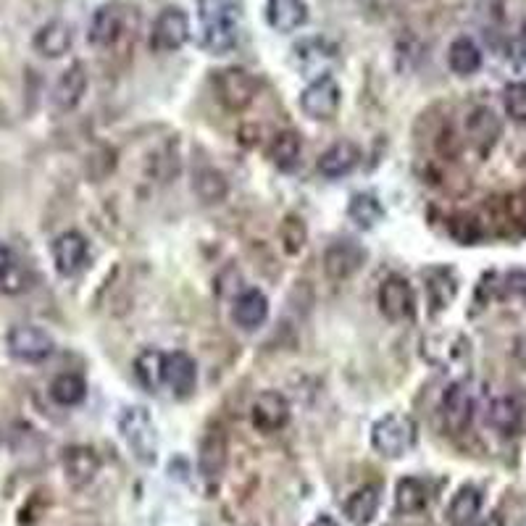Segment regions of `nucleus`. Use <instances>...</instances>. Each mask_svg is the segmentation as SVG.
Instances as JSON below:
<instances>
[{
  "label": "nucleus",
  "mask_w": 526,
  "mask_h": 526,
  "mask_svg": "<svg viewBox=\"0 0 526 526\" xmlns=\"http://www.w3.org/2000/svg\"><path fill=\"white\" fill-rule=\"evenodd\" d=\"M198 16L203 24L200 43L208 53L224 56L235 50L240 40V3L237 0H198Z\"/></svg>",
  "instance_id": "obj_1"
},
{
  "label": "nucleus",
  "mask_w": 526,
  "mask_h": 526,
  "mask_svg": "<svg viewBox=\"0 0 526 526\" xmlns=\"http://www.w3.org/2000/svg\"><path fill=\"white\" fill-rule=\"evenodd\" d=\"M119 434L135 461L143 466H156L158 461V429L148 408L129 406L119 416Z\"/></svg>",
  "instance_id": "obj_2"
},
{
  "label": "nucleus",
  "mask_w": 526,
  "mask_h": 526,
  "mask_svg": "<svg viewBox=\"0 0 526 526\" xmlns=\"http://www.w3.org/2000/svg\"><path fill=\"white\" fill-rule=\"evenodd\" d=\"M419 440V427L408 413H387L371 429V445L384 458H403Z\"/></svg>",
  "instance_id": "obj_3"
},
{
  "label": "nucleus",
  "mask_w": 526,
  "mask_h": 526,
  "mask_svg": "<svg viewBox=\"0 0 526 526\" xmlns=\"http://www.w3.org/2000/svg\"><path fill=\"white\" fill-rule=\"evenodd\" d=\"M214 87L216 98L229 111H245L258 95L256 77L248 69H240V66H227V69L216 72Z\"/></svg>",
  "instance_id": "obj_4"
},
{
  "label": "nucleus",
  "mask_w": 526,
  "mask_h": 526,
  "mask_svg": "<svg viewBox=\"0 0 526 526\" xmlns=\"http://www.w3.org/2000/svg\"><path fill=\"white\" fill-rule=\"evenodd\" d=\"M6 348L16 361L43 363L45 358L53 356L56 340H53L45 329L35 327V324H19V327H14L8 332Z\"/></svg>",
  "instance_id": "obj_5"
},
{
  "label": "nucleus",
  "mask_w": 526,
  "mask_h": 526,
  "mask_svg": "<svg viewBox=\"0 0 526 526\" xmlns=\"http://www.w3.org/2000/svg\"><path fill=\"white\" fill-rule=\"evenodd\" d=\"M190 40V16L179 6L164 8L150 27V48L156 53H174Z\"/></svg>",
  "instance_id": "obj_6"
},
{
  "label": "nucleus",
  "mask_w": 526,
  "mask_h": 526,
  "mask_svg": "<svg viewBox=\"0 0 526 526\" xmlns=\"http://www.w3.org/2000/svg\"><path fill=\"white\" fill-rule=\"evenodd\" d=\"M340 85L332 74H324L319 79H311V85L300 93V108L303 114L316 121H327L337 114L340 108Z\"/></svg>",
  "instance_id": "obj_7"
},
{
  "label": "nucleus",
  "mask_w": 526,
  "mask_h": 526,
  "mask_svg": "<svg viewBox=\"0 0 526 526\" xmlns=\"http://www.w3.org/2000/svg\"><path fill=\"white\" fill-rule=\"evenodd\" d=\"M442 427L450 434H461L469 429L471 419H474V395H471L469 384L453 382L448 390L442 392L440 403Z\"/></svg>",
  "instance_id": "obj_8"
},
{
  "label": "nucleus",
  "mask_w": 526,
  "mask_h": 526,
  "mask_svg": "<svg viewBox=\"0 0 526 526\" xmlns=\"http://www.w3.org/2000/svg\"><path fill=\"white\" fill-rule=\"evenodd\" d=\"M337 48L324 37H306L303 43L292 48V64L303 77L319 79L327 74V66L335 61Z\"/></svg>",
  "instance_id": "obj_9"
},
{
  "label": "nucleus",
  "mask_w": 526,
  "mask_h": 526,
  "mask_svg": "<svg viewBox=\"0 0 526 526\" xmlns=\"http://www.w3.org/2000/svg\"><path fill=\"white\" fill-rule=\"evenodd\" d=\"M290 403L282 392H261L256 400H253V406H250V421H253V427L263 434H274L279 429L287 427V421H290Z\"/></svg>",
  "instance_id": "obj_10"
},
{
  "label": "nucleus",
  "mask_w": 526,
  "mask_h": 526,
  "mask_svg": "<svg viewBox=\"0 0 526 526\" xmlns=\"http://www.w3.org/2000/svg\"><path fill=\"white\" fill-rule=\"evenodd\" d=\"M366 261V250L358 245L356 240H337L324 250V271L329 279L335 282H345L356 274Z\"/></svg>",
  "instance_id": "obj_11"
},
{
  "label": "nucleus",
  "mask_w": 526,
  "mask_h": 526,
  "mask_svg": "<svg viewBox=\"0 0 526 526\" xmlns=\"http://www.w3.org/2000/svg\"><path fill=\"white\" fill-rule=\"evenodd\" d=\"M53 263H56V271L61 277H74L79 271L85 269L87 256H90V248H87L85 235H79L74 229L64 232V235H58L53 240Z\"/></svg>",
  "instance_id": "obj_12"
},
{
  "label": "nucleus",
  "mask_w": 526,
  "mask_h": 526,
  "mask_svg": "<svg viewBox=\"0 0 526 526\" xmlns=\"http://www.w3.org/2000/svg\"><path fill=\"white\" fill-rule=\"evenodd\" d=\"M379 311L390 321H406L413 316L416 300H413L411 282L403 277H387L379 287Z\"/></svg>",
  "instance_id": "obj_13"
},
{
  "label": "nucleus",
  "mask_w": 526,
  "mask_h": 526,
  "mask_svg": "<svg viewBox=\"0 0 526 526\" xmlns=\"http://www.w3.org/2000/svg\"><path fill=\"white\" fill-rule=\"evenodd\" d=\"M61 466H64L66 482L82 490V487H87L98 477L100 455L93 448H87V445H72V448L64 450Z\"/></svg>",
  "instance_id": "obj_14"
},
{
  "label": "nucleus",
  "mask_w": 526,
  "mask_h": 526,
  "mask_svg": "<svg viewBox=\"0 0 526 526\" xmlns=\"http://www.w3.org/2000/svg\"><path fill=\"white\" fill-rule=\"evenodd\" d=\"M164 384L169 387L174 398H190L195 392V384H198V366H195V361L182 350L169 353L164 363Z\"/></svg>",
  "instance_id": "obj_15"
},
{
  "label": "nucleus",
  "mask_w": 526,
  "mask_h": 526,
  "mask_svg": "<svg viewBox=\"0 0 526 526\" xmlns=\"http://www.w3.org/2000/svg\"><path fill=\"white\" fill-rule=\"evenodd\" d=\"M124 35V11L119 3H106L90 19V29H87V40L95 48H111V45Z\"/></svg>",
  "instance_id": "obj_16"
},
{
  "label": "nucleus",
  "mask_w": 526,
  "mask_h": 526,
  "mask_svg": "<svg viewBox=\"0 0 526 526\" xmlns=\"http://www.w3.org/2000/svg\"><path fill=\"white\" fill-rule=\"evenodd\" d=\"M466 356V340L461 335H429L421 340V358L437 369H448Z\"/></svg>",
  "instance_id": "obj_17"
},
{
  "label": "nucleus",
  "mask_w": 526,
  "mask_h": 526,
  "mask_svg": "<svg viewBox=\"0 0 526 526\" xmlns=\"http://www.w3.org/2000/svg\"><path fill=\"white\" fill-rule=\"evenodd\" d=\"M361 164V148L350 140H340V143L329 145L324 153L319 156V171L327 179H340L348 177L350 171Z\"/></svg>",
  "instance_id": "obj_18"
},
{
  "label": "nucleus",
  "mask_w": 526,
  "mask_h": 526,
  "mask_svg": "<svg viewBox=\"0 0 526 526\" xmlns=\"http://www.w3.org/2000/svg\"><path fill=\"white\" fill-rule=\"evenodd\" d=\"M87 93V72L85 66L74 61L61 77H58L56 87H53V106L58 111H74L82 103Z\"/></svg>",
  "instance_id": "obj_19"
},
{
  "label": "nucleus",
  "mask_w": 526,
  "mask_h": 526,
  "mask_svg": "<svg viewBox=\"0 0 526 526\" xmlns=\"http://www.w3.org/2000/svg\"><path fill=\"white\" fill-rule=\"evenodd\" d=\"M72 43H74L72 24H66L64 19H53V22L43 24V27L37 29L35 40H32L37 53L45 58L66 56V53L72 50Z\"/></svg>",
  "instance_id": "obj_20"
},
{
  "label": "nucleus",
  "mask_w": 526,
  "mask_h": 526,
  "mask_svg": "<svg viewBox=\"0 0 526 526\" xmlns=\"http://www.w3.org/2000/svg\"><path fill=\"white\" fill-rule=\"evenodd\" d=\"M266 22L274 32L290 35L308 22L306 0H269L266 3Z\"/></svg>",
  "instance_id": "obj_21"
},
{
  "label": "nucleus",
  "mask_w": 526,
  "mask_h": 526,
  "mask_svg": "<svg viewBox=\"0 0 526 526\" xmlns=\"http://www.w3.org/2000/svg\"><path fill=\"white\" fill-rule=\"evenodd\" d=\"M198 466L200 474L206 479H219L227 469V437L221 429H211L203 437L198 453Z\"/></svg>",
  "instance_id": "obj_22"
},
{
  "label": "nucleus",
  "mask_w": 526,
  "mask_h": 526,
  "mask_svg": "<svg viewBox=\"0 0 526 526\" xmlns=\"http://www.w3.org/2000/svg\"><path fill=\"white\" fill-rule=\"evenodd\" d=\"M232 319L237 327L253 332L269 319V298L261 290H245L232 306Z\"/></svg>",
  "instance_id": "obj_23"
},
{
  "label": "nucleus",
  "mask_w": 526,
  "mask_h": 526,
  "mask_svg": "<svg viewBox=\"0 0 526 526\" xmlns=\"http://www.w3.org/2000/svg\"><path fill=\"white\" fill-rule=\"evenodd\" d=\"M379 503H382V492L377 484H363L345 500V516L353 526H369L379 513Z\"/></svg>",
  "instance_id": "obj_24"
},
{
  "label": "nucleus",
  "mask_w": 526,
  "mask_h": 526,
  "mask_svg": "<svg viewBox=\"0 0 526 526\" xmlns=\"http://www.w3.org/2000/svg\"><path fill=\"white\" fill-rule=\"evenodd\" d=\"M482 511V492L474 484H466L455 492L448 505L450 526H471Z\"/></svg>",
  "instance_id": "obj_25"
},
{
  "label": "nucleus",
  "mask_w": 526,
  "mask_h": 526,
  "mask_svg": "<svg viewBox=\"0 0 526 526\" xmlns=\"http://www.w3.org/2000/svg\"><path fill=\"white\" fill-rule=\"evenodd\" d=\"M487 421L495 432H500L503 437H513V434L521 432V424H524V411L513 398H498L492 400L490 411H487Z\"/></svg>",
  "instance_id": "obj_26"
},
{
  "label": "nucleus",
  "mask_w": 526,
  "mask_h": 526,
  "mask_svg": "<svg viewBox=\"0 0 526 526\" xmlns=\"http://www.w3.org/2000/svg\"><path fill=\"white\" fill-rule=\"evenodd\" d=\"M448 66L458 77H471L482 69V50L469 37H458L450 43Z\"/></svg>",
  "instance_id": "obj_27"
},
{
  "label": "nucleus",
  "mask_w": 526,
  "mask_h": 526,
  "mask_svg": "<svg viewBox=\"0 0 526 526\" xmlns=\"http://www.w3.org/2000/svg\"><path fill=\"white\" fill-rule=\"evenodd\" d=\"M429 505V487L427 482H421L416 477H406L398 482V490H395V508L398 513H421Z\"/></svg>",
  "instance_id": "obj_28"
},
{
  "label": "nucleus",
  "mask_w": 526,
  "mask_h": 526,
  "mask_svg": "<svg viewBox=\"0 0 526 526\" xmlns=\"http://www.w3.org/2000/svg\"><path fill=\"white\" fill-rule=\"evenodd\" d=\"M164 363L166 353L153 348L143 350V353L135 358V377L148 392H158V387L164 384Z\"/></svg>",
  "instance_id": "obj_29"
},
{
  "label": "nucleus",
  "mask_w": 526,
  "mask_h": 526,
  "mask_svg": "<svg viewBox=\"0 0 526 526\" xmlns=\"http://www.w3.org/2000/svg\"><path fill=\"white\" fill-rule=\"evenodd\" d=\"M50 398H53V403H58V406L64 408L79 406V403L87 398L85 379L79 377V374H72V371L58 374V377L50 382Z\"/></svg>",
  "instance_id": "obj_30"
},
{
  "label": "nucleus",
  "mask_w": 526,
  "mask_h": 526,
  "mask_svg": "<svg viewBox=\"0 0 526 526\" xmlns=\"http://www.w3.org/2000/svg\"><path fill=\"white\" fill-rule=\"evenodd\" d=\"M348 216L350 221H356V227L374 229L379 221L384 219V208L377 200V195H371V192H358V195L350 198Z\"/></svg>",
  "instance_id": "obj_31"
},
{
  "label": "nucleus",
  "mask_w": 526,
  "mask_h": 526,
  "mask_svg": "<svg viewBox=\"0 0 526 526\" xmlns=\"http://www.w3.org/2000/svg\"><path fill=\"white\" fill-rule=\"evenodd\" d=\"M300 148H303L300 137L292 129H285V132H277L269 143V158L282 171H290L300 161Z\"/></svg>",
  "instance_id": "obj_32"
},
{
  "label": "nucleus",
  "mask_w": 526,
  "mask_h": 526,
  "mask_svg": "<svg viewBox=\"0 0 526 526\" xmlns=\"http://www.w3.org/2000/svg\"><path fill=\"white\" fill-rule=\"evenodd\" d=\"M424 279H427V298L434 311L448 308V303L455 298V292H458L453 274L448 269H432L424 274Z\"/></svg>",
  "instance_id": "obj_33"
},
{
  "label": "nucleus",
  "mask_w": 526,
  "mask_h": 526,
  "mask_svg": "<svg viewBox=\"0 0 526 526\" xmlns=\"http://www.w3.org/2000/svg\"><path fill=\"white\" fill-rule=\"evenodd\" d=\"M192 187H195V192H198V198L203 200V203H221L229 192L227 179L216 169H200L198 174H195Z\"/></svg>",
  "instance_id": "obj_34"
},
{
  "label": "nucleus",
  "mask_w": 526,
  "mask_h": 526,
  "mask_svg": "<svg viewBox=\"0 0 526 526\" xmlns=\"http://www.w3.org/2000/svg\"><path fill=\"white\" fill-rule=\"evenodd\" d=\"M466 132H469L477 143L492 145L495 143V137L500 135V124L490 108H477V111H471V116L466 119Z\"/></svg>",
  "instance_id": "obj_35"
},
{
  "label": "nucleus",
  "mask_w": 526,
  "mask_h": 526,
  "mask_svg": "<svg viewBox=\"0 0 526 526\" xmlns=\"http://www.w3.org/2000/svg\"><path fill=\"white\" fill-rule=\"evenodd\" d=\"M279 240H282V248H285L290 256H298L300 250L306 248V242H308L306 221L292 214L287 216V219L282 221V227H279Z\"/></svg>",
  "instance_id": "obj_36"
},
{
  "label": "nucleus",
  "mask_w": 526,
  "mask_h": 526,
  "mask_svg": "<svg viewBox=\"0 0 526 526\" xmlns=\"http://www.w3.org/2000/svg\"><path fill=\"white\" fill-rule=\"evenodd\" d=\"M503 106L505 114L513 121L526 124V82H511L503 90Z\"/></svg>",
  "instance_id": "obj_37"
},
{
  "label": "nucleus",
  "mask_w": 526,
  "mask_h": 526,
  "mask_svg": "<svg viewBox=\"0 0 526 526\" xmlns=\"http://www.w3.org/2000/svg\"><path fill=\"white\" fill-rule=\"evenodd\" d=\"M448 232L455 242L461 245H474L477 240H482V227H479L477 219L471 216H453L448 224Z\"/></svg>",
  "instance_id": "obj_38"
},
{
  "label": "nucleus",
  "mask_w": 526,
  "mask_h": 526,
  "mask_svg": "<svg viewBox=\"0 0 526 526\" xmlns=\"http://www.w3.org/2000/svg\"><path fill=\"white\" fill-rule=\"evenodd\" d=\"M24 287H27V277H24V271L19 269V263H14L6 274H0V290L8 292V295L22 292Z\"/></svg>",
  "instance_id": "obj_39"
},
{
  "label": "nucleus",
  "mask_w": 526,
  "mask_h": 526,
  "mask_svg": "<svg viewBox=\"0 0 526 526\" xmlns=\"http://www.w3.org/2000/svg\"><path fill=\"white\" fill-rule=\"evenodd\" d=\"M505 290L513 295H526V271H511L505 277Z\"/></svg>",
  "instance_id": "obj_40"
},
{
  "label": "nucleus",
  "mask_w": 526,
  "mask_h": 526,
  "mask_svg": "<svg viewBox=\"0 0 526 526\" xmlns=\"http://www.w3.org/2000/svg\"><path fill=\"white\" fill-rule=\"evenodd\" d=\"M14 253H11V248H8V245H3V242H0V274H6L8 269H11V266H14Z\"/></svg>",
  "instance_id": "obj_41"
},
{
  "label": "nucleus",
  "mask_w": 526,
  "mask_h": 526,
  "mask_svg": "<svg viewBox=\"0 0 526 526\" xmlns=\"http://www.w3.org/2000/svg\"><path fill=\"white\" fill-rule=\"evenodd\" d=\"M311 526H340V521L327 516V513H321V516H316V519L311 521Z\"/></svg>",
  "instance_id": "obj_42"
},
{
  "label": "nucleus",
  "mask_w": 526,
  "mask_h": 526,
  "mask_svg": "<svg viewBox=\"0 0 526 526\" xmlns=\"http://www.w3.org/2000/svg\"><path fill=\"white\" fill-rule=\"evenodd\" d=\"M479 526H505V521H503V516H500V513H490L487 519H482V524Z\"/></svg>",
  "instance_id": "obj_43"
}]
</instances>
